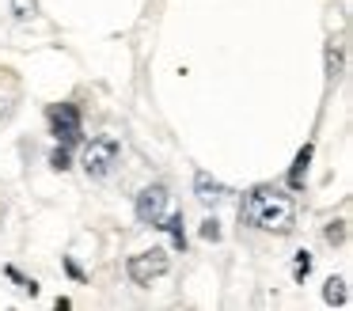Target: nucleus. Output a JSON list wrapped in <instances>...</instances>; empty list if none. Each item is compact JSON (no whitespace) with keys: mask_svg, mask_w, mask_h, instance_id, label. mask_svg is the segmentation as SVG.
Masks as SVG:
<instances>
[{"mask_svg":"<svg viewBox=\"0 0 353 311\" xmlns=\"http://www.w3.org/2000/svg\"><path fill=\"white\" fill-rule=\"evenodd\" d=\"M239 217H243L247 224L262 228V232L285 235V232H292V224H296V205H292V197L281 194V190L259 186V190H251V194L243 197Z\"/></svg>","mask_w":353,"mask_h":311,"instance_id":"obj_1","label":"nucleus"},{"mask_svg":"<svg viewBox=\"0 0 353 311\" xmlns=\"http://www.w3.org/2000/svg\"><path fill=\"white\" fill-rule=\"evenodd\" d=\"M118 156H122V144H118L114 137H95L84 148V171L92 174V179H103V174L114 171Z\"/></svg>","mask_w":353,"mask_h":311,"instance_id":"obj_2","label":"nucleus"},{"mask_svg":"<svg viewBox=\"0 0 353 311\" xmlns=\"http://www.w3.org/2000/svg\"><path fill=\"white\" fill-rule=\"evenodd\" d=\"M168 250L163 247H152V250H145V254H133L130 258V265H125V273H130V281L133 285H148L152 277H163L168 273Z\"/></svg>","mask_w":353,"mask_h":311,"instance_id":"obj_3","label":"nucleus"},{"mask_svg":"<svg viewBox=\"0 0 353 311\" xmlns=\"http://www.w3.org/2000/svg\"><path fill=\"white\" fill-rule=\"evenodd\" d=\"M50 133L61 144H77L80 141V110L72 103H57L50 106Z\"/></svg>","mask_w":353,"mask_h":311,"instance_id":"obj_4","label":"nucleus"},{"mask_svg":"<svg viewBox=\"0 0 353 311\" xmlns=\"http://www.w3.org/2000/svg\"><path fill=\"white\" fill-rule=\"evenodd\" d=\"M163 209H168V186L163 182H152V186H145L137 194V220L141 224H152L163 217Z\"/></svg>","mask_w":353,"mask_h":311,"instance_id":"obj_5","label":"nucleus"},{"mask_svg":"<svg viewBox=\"0 0 353 311\" xmlns=\"http://www.w3.org/2000/svg\"><path fill=\"white\" fill-rule=\"evenodd\" d=\"M194 190H198V197H201V201H209V205H216V201H224V197H228V186H224V182H216V179H209L205 171H198Z\"/></svg>","mask_w":353,"mask_h":311,"instance_id":"obj_6","label":"nucleus"},{"mask_svg":"<svg viewBox=\"0 0 353 311\" xmlns=\"http://www.w3.org/2000/svg\"><path fill=\"white\" fill-rule=\"evenodd\" d=\"M307 159H312V144H304V148L296 152V159H292V171H289V186H292V190H300V186H304Z\"/></svg>","mask_w":353,"mask_h":311,"instance_id":"obj_7","label":"nucleus"},{"mask_svg":"<svg viewBox=\"0 0 353 311\" xmlns=\"http://www.w3.org/2000/svg\"><path fill=\"white\" fill-rule=\"evenodd\" d=\"M323 300H327L330 308H345V303H350V296H345V277H330L327 288H323Z\"/></svg>","mask_w":353,"mask_h":311,"instance_id":"obj_8","label":"nucleus"},{"mask_svg":"<svg viewBox=\"0 0 353 311\" xmlns=\"http://www.w3.org/2000/svg\"><path fill=\"white\" fill-rule=\"evenodd\" d=\"M156 228H163V232H171V239H175V247L186 250V232H183V217H168V220H156Z\"/></svg>","mask_w":353,"mask_h":311,"instance_id":"obj_9","label":"nucleus"},{"mask_svg":"<svg viewBox=\"0 0 353 311\" xmlns=\"http://www.w3.org/2000/svg\"><path fill=\"white\" fill-rule=\"evenodd\" d=\"M12 12H16V19H31L39 12V0H12Z\"/></svg>","mask_w":353,"mask_h":311,"instance_id":"obj_10","label":"nucleus"},{"mask_svg":"<svg viewBox=\"0 0 353 311\" xmlns=\"http://www.w3.org/2000/svg\"><path fill=\"white\" fill-rule=\"evenodd\" d=\"M327 243H345V220H330L327 224Z\"/></svg>","mask_w":353,"mask_h":311,"instance_id":"obj_11","label":"nucleus"},{"mask_svg":"<svg viewBox=\"0 0 353 311\" xmlns=\"http://www.w3.org/2000/svg\"><path fill=\"white\" fill-rule=\"evenodd\" d=\"M201 239H213V243H216V239H221V224H216V220H213V217H209V220H205V224H201Z\"/></svg>","mask_w":353,"mask_h":311,"instance_id":"obj_12","label":"nucleus"},{"mask_svg":"<svg viewBox=\"0 0 353 311\" xmlns=\"http://www.w3.org/2000/svg\"><path fill=\"white\" fill-rule=\"evenodd\" d=\"M292 270H296V277H307V270H312V254H307V250H300Z\"/></svg>","mask_w":353,"mask_h":311,"instance_id":"obj_13","label":"nucleus"},{"mask_svg":"<svg viewBox=\"0 0 353 311\" xmlns=\"http://www.w3.org/2000/svg\"><path fill=\"white\" fill-rule=\"evenodd\" d=\"M50 163H54L57 171H69V152H65V148H57L54 156H50Z\"/></svg>","mask_w":353,"mask_h":311,"instance_id":"obj_14","label":"nucleus"}]
</instances>
